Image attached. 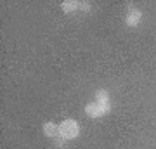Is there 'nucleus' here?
<instances>
[{"label": "nucleus", "instance_id": "obj_5", "mask_svg": "<svg viewBox=\"0 0 156 149\" xmlns=\"http://www.w3.org/2000/svg\"><path fill=\"white\" fill-rule=\"evenodd\" d=\"M95 102L106 106V108H111V101H109V94L106 90H97L95 92Z\"/></svg>", "mask_w": 156, "mask_h": 149}, {"label": "nucleus", "instance_id": "obj_1", "mask_svg": "<svg viewBox=\"0 0 156 149\" xmlns=\"http://www.w3.org/2000/svg\"><path fill=\"white\" fill-rule=\"evenodd\" d=\"M59 127H61V139H64V140L76 139L80 133V127L75 120H64Z\"/></svg>", "mask_w": 156, "mask_h": 149}, {"label": "nucleus", "instance_id": "obj_8", "mask_svg": "<svg viewBox=\"0 0 156 149\" xmlns=\"http://www.w3.org/2000/svg\"><path fill=\"white\" fill-rule=\"evenodd\" d=\"M57 149H61V147H57Z\"/></svg>", "mask_w": 156, "mask_h": 149}, {"label": "nucleus", "instance_id": "obj_7", "mask_svg": "<svg viewBox=\"0 0 156 149\" xmlns=\"http://www.w3.org/2000/svg\"><path fill=\"white\" fill-rule=\"evenodd\" d=\"M78 7H82L83 11H89V9H90V4H89V2H78Z\"/></svg>", "mask_w": 156, "mask_h": 149}, {"label": "nucleus", "instance_id": "obj_4", "mask_svg": "<svg viewBox=\"0 0 156 149\" xmlns=\"http://www.w3.org/2000/svg\"><path fill=\"white\" fill-rule=\"evenodd\" d=\"M140 17H142V12H140L139 9H132V11H128L125 21H127L128 26H137L139 21H140Z\"/></svg>", "mask_w": 156, "mask_h": 149}, {"label": "nucleus", "instance_id": "obj_3", "mask_svg": "<svg viewBox=\"0 0 156 149\" xmlns=\"http://www.w3.org/2000/svg\"><path fill=\"white\" fill-rule=\"evenodd\" d=\"M44 133L47 135V137H50V139H59L61 137V127L56 125V123L49 122V123H45L44 125Z\"/></svg>", "mask_w": 156, "mask_h": 149}, {"label": "nucleus", "instance_id": "obj_2", "mask_svg": "<svg viewBox=\"0 0 156 149\" xmlns=\"http://www.w3.org/2000/svg\"><path fill=\"white\" fill-rule=\"evenodd\" d=\"M109 109H111V108H106V106L99 104V102H90V104H87V108H85V113H87L90 118H101V116H104L106 113H109Z\"/></svg>", "mask_w": 156, "mask_h": 149}, {"label": "nucleus", "instance_id": "obj_6", "mask_svg": "<svg viewBox=\"0 0 156 149\" xmlns=\"http://www.w3.org/2000/svg\"><path fill=\"white\" fill-rule=\"evenodd\" d=\"M78 9V2H73V0H66V2H62V11L69 14V12H75Z\"/></svg>", "mask_w": 156, "mask_h": 149}]
</instances>
